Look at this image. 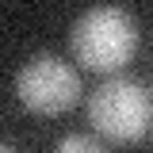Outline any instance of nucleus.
<instances>
[{"label":"nucleus","mask_w":153,"mask_h":153,"mask_svg":"<svg viewBox=\"0 0 153 153\" xmlns=\"http://www.w3.org/2000/svg\"><path fill=\"white\" fill-rule=\"evenodd\" d=\"M54 153H103V146L96 138H88V134H65L54 146Z\"/></svg>","instance_id":"nucleus-4"},{"label":"nucleus","mask_w":153,"mask_h":153,"mask_svg":"<svg viewBox=\"0 0 153 153\" xmlns=\"http://www.w3.org/2000/svg\"><path fill=\"white\" fill-rule=\"evenodd\" d=\"M16 96L31 115H65L80 100V76L57 54H35L16 73Z\"/></svg>","instance_id":"nucleus-3"},{"label":"nucleus","mask_w":153,"mask_h":153,"mask_svg":"<svg viewBox=\"0 0 153 153\" xmlns=\"http://www.w3.org/2000/svg\"><path fill=\"white\" fill-rule=\"evenodd\" d=\"M88 123L111 142H142L153 126V100L130 76H111L88 96Z\"/></svg>","instance_id":"nucleus-2"},{"label":"nucleus","mask_w":153,"mask_h":153,"mask_svg":"<svg viewBox=\"0 0 153 153\" xmlns=\"http://www.w3.org/2000/svg\"><path fill=\"white\" fill-rule=\"evenodd\" d=\"M73 54L92 73H119L138 50V23L126 8L100 4L73 23Z\"/></svg>","instance_id":"nucleus-1"},{"label":"nucleus","mask_w":153,"mask_h":153,"mask_svg":"<svg viewBox=\"0 0 153 153\" xmlns=\"http://www.w3.org/2000/svg\"><path fill=\"white\" fill-rule=\"evenodd\" d=\"M0 153H16V149H12V146H4V142H0Z\"/></svg>","instance_id":"nucleus-5"}]
</instances>
